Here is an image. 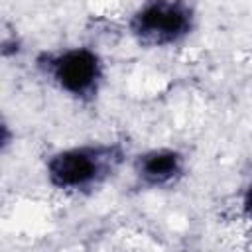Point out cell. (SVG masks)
<instances>
[{"label":"cell","instance_id":"cell-3","mask_svg":"<svg viewBox=\"0 0 252 252\" xmlns=\"http://www.w3.org/2000/svg\"><path fill=\"white\" fill-rule=\"evenodd\" d=\"M130 37L146 49H167L185 43L197 30L193 0H144L128 18Z\"/></svg>","mask_w":252,"mask_h":252},{"label":"cell","instance_id":"cell-1","mask_svg":"<svg viewBox=\"0 0 252 252\" xmlns=\"http://www.w3.org/2000/svg\"><path fill=\"white\" fill-rule=\"evenodd\" d=\"M128 148L116 140H94L55 150L45 159L47 183L65 195H91L126 163Z\"/></svg>","mask_w":252,"mask_h":252},{"label":"cell","instance_id":"cell-5","mask_svg":"<svg viewBox=\"0 0 252 252\" xmlns=\"http://www.w3.org/2000/svg\"><path fill=\"white\" fill-rule=\"evenodd\" d=\"M240 209L244 213V217L248 220H252V179L248 181V185L244 187L242 191V197H240Z\"/></svg>","mask_w":252,"mask_h":252},{"label":"cell","instance_id":"cell-4","mask_svg":"<svg viewBox=\"0 0 252 252\" xmlns=\"http://www.w3.org/2000/svg\"><path fill=\"white\" fill-rule=\"evenodd\" d=\"M187 175V156L179 148L159 146L134 156L132 177L140 189L165 191L179 185Z\"/></svg>","mask_w":252,"mask_h":252},{"label":"cell","instance_id":"cell-2","mask_svg":"<svg viewBox=\"0 0 252 252\" xmlns=\"http://www.w3.org/2000/svg\"><path fill=\"white\" fill-rule=\"evenodd\" d=\"M33 65L55 91L79 104L96 102L106 83V63L91 45L39 51Z\"/></svg>","mask_w":252,"mask_h":252}]
</instances>
